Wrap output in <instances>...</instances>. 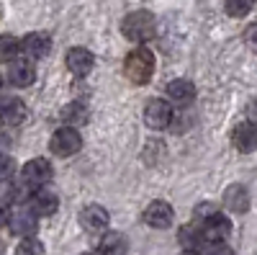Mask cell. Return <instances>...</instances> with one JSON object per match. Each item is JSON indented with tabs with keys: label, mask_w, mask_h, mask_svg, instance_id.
Segmentation results:
<instances>
[{
	"label": "cell",
	"mask_w": 257,
	"mask_h": 255,
	"mask_svg": "<svg viewBox=\"0 0 257 255\" xmlns=\"http://www.w3.org/2000/svg\"><path fill=\"white\" fill-rule=\"evenodd\" d=\"M54 176V167L47 157H34L21 167V181L29 183L31 188H41L44 183H49Z\"/></svg>",
	"instance_id": "8992f818"
},
{
	"label": "cell",
	"mask_w": 257,
	"mask_h": 255,
	"mask_svg": "<svg viewBox=\"0 0 257 255\" xmlns=\"http://www.w3.org/2000/svg\"><path fill=\"white\" fill-rule=\"evenodd\" d=\"M80 227L88 232V235H105L108 229V211L98 204H88L80 211Z\"/></svg>",
	"instance_id": "52a82bcc"
},
{
	"label": "cell",
	"mask_w": 257,
	"mask_h": 255,
	"mask_svg": "<svg viewBox=\"0 0 257 255\" xmlns=\"http://www.w3.org/2000/svg\"><path fill=\"white\" fill-rule=\"evenodd\" d=\"M167 96L175 106H190L196 101V85L185 77H178V80H170L167 82Z\"/></svg>",
	"instance_id": "9a60e30c"
},
{
	"label": "cell",
	"mask_w": 257,
	"mask_h": 255,
	"mask_svg": "<svg viewBox=\"0 0 257 255\" xmlns=\"http://www.w3.org/2000/svg\"><path fill=\"white\" fill-rule=\"evenodd\" d=\"M193 217H196V222L203 227L206 240H211V242H224V240L229 237L231 222H229L213 204H198L196 211H193Z\"/></svg>",
	"instance_id": "6da1fadb"
},
{
	"label": "cell",
	"mask_w": 257,
	"mask_h": 255,
	"mask_svg": "<svg viewBox=\"0 0 257 255\" xmlns=\"http://www.w3.org/2000/svg\"><path fill=\"white\" fill-rule=\"evenodd\" d=\"M16 255H44V245L36 237H24L16 247Z\"/></svg>",
	"instance_id": "603a6c76"
},
{
	"label": "cell",
	"mask_w": 257,
	"mask_h": 255,
	"mask_svg": "<svg viewBox=\"0 0 257 255\" xmlns=\"http://www.w3.org/2000/svg\"><path fill=\"white\" fill-rule=\"evenodd\" d=\"M247 119H249L252 124H257V98H252V101L247 103Z\"/></svg>",
	"instance_id": "4316f807"
},
{
	"label": "cell",
	"mask_w": 257,
	"mask_h": 255,
	"mask_svg": "<svg viewBox=\"0 0 257 255\" xmlns=\"http://www.w3.org/2000/svg\"><path fill=\"white\" fill-rule=\"evenodd\" d=\"M8 227H11L13 235H18V237H34V232H36V214L31 211V206L13 211L11 219H8Z\"/></svg>",
	"instance_id": "7c38bea8"
},
{
	"label": "cell",
	"mask_w": 257,
	"mask_h": 255,
	"mask_svg": "<svg viewBox=\"0 0 257 255\" xmlns=\"http://www.w3.org/2000/svg\"><path fill=\"white\" fill-rule=\"evenodd\" d=\"M178 240L185 250H201L208 240H206V232L198 222H190V224H183L178 229Z\"/></svg>",
	"instance_id": "e0dca14e"
},
{
	"label": "cell",
	"mask_w": 257,
	"mask_h": 255,
	"mask_svg": "<svg viewBox=\"0 0 257 255\" xmlns=\"http://www.w3.org/2000/svg\"><path fill=\"white\" fill-rule=\"evenodd\" d=\"M224 206L231 211V214H244L249 209V191L242 183H234L224 191Z\"/></svg>",
	"instance_id": "2e32d148"
},
{
	"label": "cell",
	"mask_w": 257,
	"mask_h": 255,
	"mask_svg": "<svg viewBox=\"0 0 257 255\" xmlns=\"http://www.w3.org/2000/svg\"><path fill=\"white\" fill-rule=\"evenodd\" d=\"M8 80L16 88H29V85L36 80V67H34V59L31 57H18L11 62L8 67Z\"/></svg>",
	"instance_id": "9c48e42d"
},
{
	"label": "cell",
	"mask_w": 257,
	"mask_h": 255,
	"mask_svg": "<svg viewBox=\"0 0 257 255\" xmlns=\"http://www.w3.org/2000/svg\"><path fill=\"white\" fill-rule=\"evenodd\" d=\"M0 255H3V252H0Z\"/></svg>",
	"instance_id": "f546056e"
},
{
	"label": "cell",
	"mask_w": 257,
	"mask_h": 255,
	"mask_svg": "<svg viewBox=\"0 0 257 255\" xmlns=\"http://www.w3.org/2000/svg\"><path fill=\"white\" fill-rule=\"evenodd\" d=\"M155 67H157V59L147 47L132 49L126 54V59H123V75H126L128 82H134V85H144V82L152 80Z\"/></svg>",
	"instance_id": "7a4b0ae2"
},
{
	"label": "cell",
	"mask_w": 257,
	"mask_h": 255,
	"mask_svg": "<svg viewBox=\"0 0 257 255\" xmlns=\"http://www.w3.org/2000/svg\"><path fill=\"white\" fill-rule=\"evenodd\" d=\"M88 116H90V111H88V106H82V103H70L62 109V121L67 126H75V129L80 124L88 121Z\"/></svg>",
	"instance_id": "ffe728a7"
},
{
	"label": "cell",
	"mask_w": 257,
	"mask_h": 255,
	"mask_svg": "<svg viewBox=\"0 0 257 255\" xmlns=\"http://www.w3.org/2000/svg\"><path fill=\"white\" fill-rule=\"evenodd\" d=\"M26 103L18 101V98H3L0 101V119L6 124H21L26 119Z\"/></svg>",
	"instance_id": "d6986e66"
},
{
	"label": "cell",
	"mask_w": 257,
	"mask_h": 255,
	"mask_svg": "<svg viewBox=\"0 0 257 255\" xmlns=\"http://www.w3.org/2000/svg\"><path fill=\"white\" fill-rule=\"evenodd\" d=\"M144 222L149 227H155V229H167L175 222V209L167 201H152L144 209Z\"/></svg>",
	"instance_id": "ba28073f"
},
{
	"label": "cell",
	"mask_w": 257,
	"mask_h": 255,
	"mask_svg": "<svg viewBox=\"0 0 257 255\" xmlns=\"http://www.w3.org/2000/svg\"><path fill=\"white\" fill-rule=\"evenodd\" d=\"M180 255H201L198 250H185V252H180Z\"/></svg>",
	"instance_id": "83f0119b"
},
{
	"label": "cell",
	"mask_w": 257,
	"mask_h": 255,
	"mask_svg": "<svg viewBox=\"0 0 257 255\" xmlns=\"http://www.w3.org/2000/svg\"><path fill=\"white\" fill-rule=\"evenodd\" d=\"M121 34L128 41H134V44H144V41L155 39L157 21H155V16L149 11H134V13H128L121 21Z\"/></svg>",
	"instance_id": "3957f363"
},
{
	"label": "cell",
	"mask_w": 257,
	"mask_h": 255,
	"mask_svg": "<svg viewBox=\"0 0 257 255\" xmlns=\"http://www.w3.org/2000/svg\"><path fill=\"white\" fill-rule=\"evenodd\" d=\"M128 240L123 232H105L98 242V255H126Z\"/></svg>",
	"instance_id": "ac0fdd59"
},
{
	"label": "cell",
	"mask_w": 257,
	"mask_h": 255,
	"mask_svg": "<svg viewBox=\"0 0 257 255\" xmlns=\"http://www.w3.org/2000/svg\"><path fill=\"white\" fill-rule=\"evenodd\" d=\"M64 62H67V70L75 75V77H85L93 65H95V57L90 49H85V47H72L67 52V57H64Z\"/></svg>",
	"instance_id": "8fae6325"
},
{
	"label": "cell",
	"mask_w": 257,
	"mask_h": 255,
	"mask_svg": "<svg viewBox=\"0 0 257 255\" xmlns=\"http://www.w3.org/2000/svg\"><path fill=\"white\" fill-rule=\"evenodd\" d=\"M82 255H88V252H82Z\"/></svg>",
	"instance_id": "f1b7e54d"
},
{
	"label": "cell",
	"mask_w": 257,
	"mask_h": 255,
	"mask_svg": "<svg viewBox=\"0 0 257 255\" xmlns=\"http://www.w3.org/2000/svg\"><path fill=\"white\" fill-rule=\"evenodd\" d=\"M203 255H234V250H231L226 242H211V245L203 250Z\"/></svg>",
	"instance_id": "d4e9b609"
},
{
	"label": "cell",
	"mask_w": 257,
	"mask_h": 255,
	"mask_svg": "<svg viewBox=\"0 0 257 255\" xmlns=\"http://www.w3.org/2000/svg\"><path fill=\"white\" fill-rule=\"evenodd\" d=\"M254 8V0H224V11L231 18H244Z\"/></svg>",
	"instance_id": "7402d4cb"
},
{
	"label": "cell",
	"mask_w": 257,
	"mask_h": 255,
	"mask_svg": "<svg viewBox=\"0 0 257 255\" xmlns=\"http://www.w3.org/2000/svg\"><path fill=\"white\" fill-rule=\"evenodd\" d=\"M21 49H24L26 57L31 59H41L52 52V36L47 31H34V34H26L21 39Z\"/></svg>",
	"instance_id": "30bf717a"
},
{
	"label": "cell",
	"mask_w": 257,
	"mask_h": 255,
	"mask_svg": "<svg viewBox=\"0 0 257 255\" xmlns=\"http://www.w3.org/2000/svg\"><path fill=\"white\" fill-rule=\"evenodd\" d=\"M49 150L57 157H72V155H77L82 150V137H80V132L75 129V126L64 124V126H59V129L52 134Z\"/></svg>",
	"instance_id": "277c9868"
},
{
	"label": "cell",
	"mask_w": 257,
	"mask_h": 255,
	"mask_svg": "<svg viewBox=\"0 0 257 255\" xmlns=\"http://www.w3.org/2000/svg\"><path fill=\"white\" fill-rule=\"evenodd\" d=\"M144 124L155 132H162L173 124V106L165 98H152L144 106Z\"/></svg>",
	"instance_id": "5b68a950"
},
{
	"label": "cell",
	"mask_w": 257,
	"mask_h": 255,
	"mask_svg": "<svg viewBox=\"0 0 257 255\" xmlns=\"http://www.w3.org/2000/svg\"><path fill=\"white\" fill-rule=\"evenodd\" d=\"M244 44H247L249 52L257 54V24H249V26L244 29Z\"/></svg>",
	"instance_id": "cb8c5ba5"
},
{
	"label": "cell",
	"mask_w": 257,
	"mask_h": 255,
	"mask_svg": "<svg viewBox=\"0 0 257 255\" xmlns=\"http://www.w3.org/2000/svg\"><path fill=\"white\" fill-rule=\"evenodd\" d=\"M231 144L237 147L239 152L249 155L257 150V124L247 121V124H239L237 129L231 132Z\"/></svg>",
	"instance_id": "4fadbf2b"
},
{
	"label": "cell",
	"mask_w": 257,
	"mask_h": 255,
	"mask_svg": "<svg viewBox=\"0 0 257 255\" xmlns=\"http://www.w3.org/2000/svg\"><path fill=\"white\" fill-rule=\"evenodd\" d=\"M29 206H31V211L36 217H52V214H57V209H59V199H57V194H52V191L36 188Z\"/></svg>",
	"instance_id": "5bb4252c"
},
{
	"label": "cell",
	"mask_w": 257,
	"mask_h": 255,
	"mask_svg": "<svg viewBox=\"0 0 257 255\" xmlns=\"http://www.w3.org/2000/svg\"><path fill=\"white\" fill-rule=\"evenodd\" d=\"M24 52L21 49V41L18 39H13V36H0V62H11L13 59H18V54Z\"/></svg>",
	"instance_id": "44dd1931"
},
{
	"label": "cell",
	"mask_w": 257,
	"mask_h": 255,
	"mask_svg": "<svg viewBox=\"0 0 257 255\" xmlns=\"http://www.w3.org/2000/svg\"><path fill=\"white\" fill-rule=\"evenodd\" d=\"M13 157H8V155H0V181H6V178H11L13 176Z\"/></svg>",
	"instance_id": "484cf974"
}]
</instances>
